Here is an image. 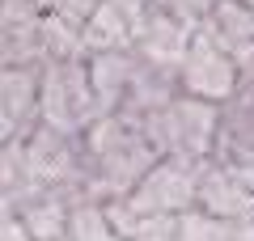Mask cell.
Here are the masks:
<instances>
[{
  "label": "cell",
  "instance_id": "obj_1",
  "mask_svg": "<svg viewBox=\"0 0 254 241\" xmlns=\"http://www.w3.org/2000/svg\"><path fill=\"white\" fill-rule=\"evenodd\" d=\"M81 152H85L81 199H93V203L131 195V186L161 161L157 144L123 115L93 119L81 135Z\"/></svg>",
  "mask_w": 254,
  "mask_h": 241
},
{
  "label": "cell",
  "instance_id": "obj_2",
  "mask_svg": "<svg viewBox=\"0 0 254 241\" xmlns=\"http://www.w3.org/2000/svg\"><path fill=\"white\" fill-rule=\"evenodd\" d=\"M140 131L157 144L161 157H182V161H208L216 152V131H220V106L190 93H174L170 102L153 110L140 123Z\"/></svg>",
  "mask_w": 254,
  "mask_h": 241
},
{
  "label": "cell",
  "instance_id": "obj_3",
  "mask_svg": "<svg viewBox=\"0 0 254 241\" xmlns=\"http://www.w3.org/2000/svg\"><path fill=\"white\" fill-rule=\"evenodd\" d=\"M93 119H102V106H98V93H93L89 55L43 63V123L60 127L68 135H85V127Z\"/></svg>",
  "mask_w": 254,
  "mask_h": 241
},
{
  "label": "cell",
  "instance_id": "obj_4",
  "mask_svg": "<svg viewBox=\"0 0 254 241\" xmlns=\"http://www.w3.org/2000/svg\"><path fill=\"white\" fill-rule=\"evenodd\" d=\"M178 89L216 106H225L237 93V60L208 26H195L190 34V47L178 63Z\"/></svg>",
  "mask_w": 254,
  "mask_h": 241
},
{
  "label": "cell",
  "instance_id": "obj_5",
  "mask_svg": "<svg viewBox=\"0 0 254 241\" xmlns=\"http://www.w3.org/2000/svg\"><path fill=\"white\" fill-rule=\"evenodd\" d=\"M199 165L203 161H182V157H161L144 178L123 195L140 216H182L199 203Z\"/></svg>",
  "mask_w": 254,
  "mask_h": 241
},
{
  "label": "cell",
  "instance_id": "obj_6",
  "mask_svg": "<svg viewBox=\"0 0 254 241\" xmlns=\"http://www.w3.org/2000/svg\"><path fill=\"white\" fill-rule=\"evenodd\" d=\"M0 123L4 140H30L43 127V68L30 63H4V85H0Z\"/></svg>",
  "mask_w": 254,
  "mask_h": 241
},
{
  "label": "cell",
  "instance_id": "obj_7",
  "mask_svg": "<svg viewBox=\"0 0 254 241\" xmlns=\"http://www.w3.org/2000/svg\"><path fill=\"white\" fill-rule=\"evenodd\" d=\"M195 207L220 216V220H233V224H250L254 220V190L242 182V174L233 165L208 157L199 165V203Z\"/></svg>",
  "mask_w": 254,
  "mask_h": 241
},
{
  "label": "cell",
  "instance_id": "obj_8",
  "mask_svg": "<svg viewBox=\"0 0 254 241\" xmlns=\"http://www.w3.org/2000/svg\"><path fill=\"white\" fill-rule=\"evenodd\" d=\"M190 34L195 30L187 26V21H178V17H170L165 9H148V17H144V26L136 30V51L144 55L153 68H161V72H170L174 80H178V63H182V55H187V47H190Z\"/></svg>",
  "mask_w": 254,
  "mask_h": 241
},
{
  "label": "cell",
  "instance_id": "obj_9",
  "mask_svg": "<svg viewBox=\"0 0 254 241\" xmlns=\"http://www.w3.org/2000/svg\"><path fill=\"white\" fill-rule=\"evenodd\" d=\"M81 38H85V51L98 55V51H123V47L136 43V21L119 9L115 0H102L98 9L89 13V21L81 26Z\"/></svg>",
  "mask_w": 254,
  "mask_h": 241
},
{
  "label": "cell",
  "instance_id": "obj_10",
  "mask_svg": "<svg viewBox=\"0 0 254 241\" xmlns=\"http://www.w3.org/2000/svg\"><path fill=\"white\" fill-rule=\"evenodd\" d=\"M199 26H208L233 55L242 51V47L254 43V13H250V4H246V0H216V4H212V13L199 21Z\"/></svg>",
  "mask_w": 254,
  "mask_h": 241
},
{
  "label": "cell",
  "instance_id": "obj_11",
  "mask_svg": "<svg viewBox=\"0 0 254 241\" xmlns=\"http://www.w3.org/2000/svg\"><path fill=\"white\" fill-rule=\"evenodd\" d=\"M68 237H72V241H123L115 229H110L102 203H93V199L76 203V212H72V233H68Z\"/></svg>",
  "mask_w": 254,
  "mask_h": 241
},
{
  "label": "cell",
  "instance_id": "obj_12",
  "mask_svg": "<svg viewBox=\"0 0 254 241\" xmlns=\"http://www.w3.org/2000/svg\"><path fill=\"white\" fill-rule=\"evenodd\" d=\"M153 4H157V9H165L170 17L187 21V26L195 30V26H199V21L212 13V4H216V0H153Z\"/></svg>",
  "mask_w": 254,
  "mask_h": 241
},
{
  "label": "cell",
  "instance_id": "obj_13",
  "mask_svg": "<svg viewBox=\"0 0 254 241\" xmlns=\"http://www.w3.org/2000/svg\"><path fill=\"white\" fill-rule=\"evenodd\" d=\"M51 13H60V17H68V21H76V26H85L89 21V13L98 9L102 0H43Z\"/></svg>",
  "mask_w": 254,
  "mask_h": 241
},
{
  "label": "cell",
  "instance_id": "obj_14",
  "mask_svg": "<svg viewBox=\"0 0 254 241\" xmlns=\"http://www.w3.org/2000/svg\"><path fill=\"white\" fill-rule=\"evenodd\" d=\"M246 4H250V13H254V0H246Z\"/></svg>",
  "mask_w": 254,
  "mask_h": 241
}]
</instances>
